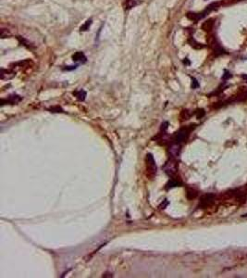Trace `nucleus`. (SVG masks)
Returning a JSON list of instances; mask_svg holds the SVG:
<instances>
[{"instance_id": "1", "label": "nucleus", "mask_w": 247, "mask_h": 278, "mask_svg": "<svg viewBox=\"0 0 247 278\" xmlns=\"http://www.w3.org/2000/svg\"><path fill=\"white\" fill-rule=\"evenodd\" d=\"M193 125H190L188 127H183L181 128L178 132H176L173 136V143H176V144H181V143L186 141V139L188 138V136H190V133L192 132V130L194 128L193 127Z\"/></svg>"}, {"instance_id": "16", "label": "nucleus", "mask_w": 247, "mask_h": 278, "mask_svg": "<svg viewBox=\"0 0 247 278\" xmlns=\"http://www.w3.org/2000/svg\"><path fill=\"white\" fill-rule=\"evenodd\" d=\"M17 39L19 40V42L21 44H22L23 46H27V47H31V46H32V45L30 43L29 41H27V40H25L24 38H22V37H21V36H17Z\"/></svg>"}, {"instance_id": "17", "label": "nucleus", "mask_w": 247, "mask_h": 278, "mask_svg": "<svg viewBox=\"0 0 247 278\" xmlns=\"http://www.w3.org/2000/svg\"><path fill=\"white\" fill-rule=\"evenodd\" d=\"M205 114H206V111H205V109H203V108L197 109V111H195V115H196L197 119H202V118L205 116Z\"/></svg>"}, {"instance_id": "20", "label": "nucleus", "mask_w": 247, "mask_h": 278, "mask_svg": "<svg viewBox=\"0 0 247 278\" xmlns=\"http://www.w3.org/2000/svg\"><path fill=\"white\" fill-rule=\"evenodd\" d=\"M190 117H191V114L189 113L188 111H183L182 112V120H188Z\"/></svg>"}, {"instance_id": "23", "label": "nucleus", "mask_w": 247, "mask_h": 278, "mask_svg": "<svg viewBox=\"0 0 247 278\" xmlns=\"http://www.w3.org/2000/svg\"><path fill=\"white\" fill-rule=\"evenodd\" d=\"M183 63H184L185 65H190V64H191V62H190V60H188V58H184Z\"/></svg>"}, {"instance_id": "19", "label": "nucleus", "mask_w": 247, "mask_h": 278, "mask_svg": "<svg viewBox=\"0 0 247 278\" xmlns=\"http://www.w3.org/2000/svg\"><path fill=\"white\" fill-rule=\"evenodd\" d=\"M200 86L198 81L195 79V78H192V88L193 89H196Z\"/></svg>"}, {"instance_id": "4", "label": "nucleus", "mask_w": 247, "mask_h": 278, "mask_svg": "<svg viewBox=\"0 0 247 278\" xmlns=\"http://www.w3.org/2000/svg\"><path fill=\"white\" fill-rule=\"evenodd\" d=\"M215 198H216V196L214 195V194H206V195H204L200 199L199 208H201V209L208 208L209 206H211L213 203H214Z\"/></svg>"}, {"instance_id": "3", "label": "nucleus", "mask_w": 247, "mask_h": 278, "mask_svg": "<svg viewBox=\"0 0 247 278\" xmlns=\"http://www.w3.org/2000/svg\"><path fill=\"white\" fill-rule=\"evenodd\" d=\"M163 169H164L165 173H166L168 176H170V177L173 178L174 176L176 175L177 172H178V165H177V162L171 158V159H169V161H168L166 162V164H165L164 167H163Z\"/></svg>"}, {"instance_id": "8", "label": "nucleus", "mask_w": 247, "mask_h": 278, "mask_svg": "<svg viewBox=\"0 0 247 278\" xmlns=\"http://www.w3.org/2000/svg\"><path fill=\"white\" fill-rule=\"evenodd\" d=\"M180 149H181V147H180V146H179V144L173 143V144L168 148V152L170 154V157L173 159L174 157L179 156V154H180Z\"/></svg>"}, {"instance_id": "15", "label": "nucleus", "mask_w": 247, "mask_h": 278, "mask_svg": "<svg viewBox=\"0 0 247 278\" xmlns=\"http://www.w3.org/2000/svg\"><path fill=\"white\" fill-rule=\"evenodd\" d=\"M92 22H93V21L90 19V20H88V21H86V22H85L82 26H81V28H80V30L82 31V32H84V31H87V30H89V28H90V26L92 25Z\"/></svg>"}, {"instance_id": "12", "label": "nucleus", "mask_w": 247, "mask_h": 278, "mask_svg": "<svg viewBox=\"0 0 247 278\" xmlns=\"http://www.w3.org/2000/svg\"><path fill=\"white\" fill-rule=\"evenodd\" d=\"M197 195H198L197 191L193 189V188H188V189H187V191H186V197H187V198L190 199V200L195 198L197 197Z\"/></svg>"}, {"instance_id": "5", "label": "nucleus", "mask_w": 247, "mask_h": 278, "mask_svg": "<svg viewBox=\"0 0 247 278\" xmlns=\"http://www.w3.org/2000/svg\"><path fill=\"white\" fill-rule=\"evenodd\" d=\"M22 97L18 96V95H11L7 98H2L1 99V105L4 106L6 104H10V105H15L17 103H19L20 101H21Z\"/></svg>"}, {"instance_id": "18", "label": "nucleus", "mask_w": 247, "mask_h": 278, "mask_svg": "<svg viewBox=\"0 0 247 278\" xmlns=\"http://www.w3.org/2000/svg\"><path fill=\"white\" fill-rule=\"evenodd\" d=\"M11 35V33H10V32L8 31V30H7V29H2L1 30V38H7V37H10Z\"/></svg>"}, {"instance_id": "11", "label": "nucleus", "mask_w": 247, "mask_h": 278, "mask_svg": "<svg viewBox=\"0 0 247 278\" xmlns=\"http://www.w3.org/2000/svg\"><path fill=\"white\" fill-rule=\"evenodd\" d=\"M73 95L77 97L80 101H83L86 97V92L82 89H80V90H76L73 92Z\"/></svg>"}, {"instance_id": "6", "label": "nucleus", "mask_w": 247, "mask_h": 278, "mask_svg": "<svg viewBox=\"0 0 247 278\" xmlns=\"http://www.w3.org/2000/svg\"><path fill=\"white\" fill-rule=\"evenodd\" d=\"M16 75V72L13 70H5L1 69V73H0V78L2 80H10L12 79Z\"/></svg>"}, {"instance_id": "21", "label": "nucleus", "mask_w": 247, "mask_h": 278, "mask_svg": "<svg viewBox=\"0 0 247 278\" xmlns=\"http://www.w3.org/2000/svg\"><path fill=\"white\" fill-rule=\"evenodd\" d=\"M232 77V74L229 73L227 70H225V72H224V75L222 76V79L224 80V81H226V80H229V78Z\"/></svg>"}, {"instance_id": "14", "label": "nucleus", "mask_w": 247, "mask_h": 278, "mask_svg": "<svg viewBox=\"0 0 247 278\" xmlns=\"http://www.w3.org/2000/svg\"><path fill=\"white\" fill-rule=\"evenodd\" d=\"M181 184H182L181 182H179L178 180L172 178L171 180H170V181L167 184L166 188H168H168H173V187H180Z\"/></svg>"}, {"instance_id": "9", "label": "nucleus", "mask_w": 247, "mask_h": 278, "mask_svg": "<svg viewBox=\"0 0 247 278\" xmlns=\"http://www.w3.org/2000/svg\"><path fill=\"white\" fill-rule=\"evenodd\" d=\"M140 2L137 1V0H125L123 2V7L124 10H132V7H136Z\"/></svg>"}, {"instance_id": "2", "label": "nucleus", "mask_w": 247, "mask_h": 278, "mask_svg": "<svg viewBox=\"0 0 247 278\" xmlns=\"http://www.w3.org/2000/svg\"><path fill=\"white\" fill-rule=\"evenodd\" d=\"M146 172L147 176L150 178H153L157 173V165L152 154H147L146 158Z\"/></svg>"}, {"instance_id": "22", "label": "nucleus", "mask_w": 247, "mask_h": 278, "mask_svg": "<svg viewBox=\"0 0 247 278\" xmlns=\"http://www.w3.org/2000/svg\"><path fill=\"white\" fill-rule=\"evenodd\" d=\"M78 67V65H74V66H68V67H65L63 68L64 71H72V70H75L76 68Z\"/></svg>"}, {"instance_id": "7", "label": "nucleus", "mask_w": 247, "mask_h": 278, "mask_svg": "<svg viewBox=\"0 0 247 278\" xmlns=\"http://www.w3.org/2000/svg\"><path fill=\"white\" fill-rule=\"evenodd\" d=\"M72 60L75 62H80V63H85L87 61V58L83 54V52L78 51L72 55Z\"/></svg>"}, {"instance_id": "13", "label": "nucleus", "mask_w": 247, "mask_h": 278, "mask_svg": "<svg viewBox=\"0 0 247 278\" xmlns=\"http://www.w3.org/2000/svg\"><path fill=\"white\" fill-rule=\"evenodd\" d=\"M189 44L191 45L192 47H193L195 49H202V48L205 47V46H204L203 44L198 43V42H196L193 38H190L189 39Z\"/></svg>"}, {"instance_id": "25", "label": "nucleus", "mask_w": 247, "mask_h": 278, "mask_svg": "<svg viewBox=\"0 0 247 278\" xmlns=\"http://www.w3.org/2000/svg\"><path fill=\"white\" fill-rule=\"evenodd\" d=\"M241 1H242V0H241Z\"/></svg>"}, {"instance_id": "10", "label": "nucleus", "mask_w": 247, "mask_h": 278, "mask_svg": "<svg viewBox=\"0 0 247 278\" xmlns=\"http://www.w3.org/2000/svg\"><path fill=\"white\" fill-rule=\"evenodd\" d=\"M213 27H214V21L212 19L207 20V21H205L202 24V29L205 32H210L213 29Z\"/></svg>"}, {"instance_id": "24", "label": "nucleus", "mask_w": 247, "mask_h": 278, "mask_svg": "<svg viewBox=\"0 0 247 278\" xmlns=\"http://www.w3.org/2000/svg\"><path fill=\"white\" fill-rule=\"evenodd\" d=\"M107 276H109V277H111L112 276V274H105L104 275H103V277H107Z\"/></svg>"}]
</instances>
